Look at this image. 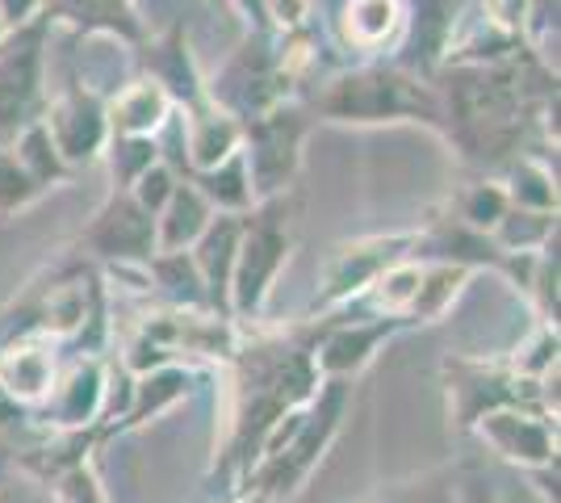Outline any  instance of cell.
Segmentation results:
<instances>
[{"mask_svg":"<svg viewBox=\"0 0 561 503\" xmlns=\"http://www.w3.org/2000/svg\"><path fill=\"white\" fill-rule=\"evenodd\" d=\"M457 96V114L466 135L478 147H486L491 156H499V147H507L515 139V89L507 76L494 72H466L461 84L453 89Z\"/></svg>","mask_w":561,"mask_h":503,"instance_id":"obj_1","label":"cell"},{"mask_svg":"<svg viewBox=\"0 0 561 503\" xmlns=\"http://www.w3.org/2000/svg\"><path fill=\"white\" fill-rule=\"evenodd\" d=\"M335 118H398V114H411V110H423V96L398 80V76L386 72H360L340 80L331 96L323 101Z\"/></svg>","mask_w":561,"mask_h":503,"instance_id":"obj_2","label":"cell"},{"mask_svg":"<svg viewBox=\"0 0 561 503\" xmlns=\"http://www.w3.org/2000/svg\"><path fill=\"white\" fill-rule=\"evenodd\" d=\"M482 441L499 449L507 461L519 466H553V428L537 415H519V411H491L478 420Z\"/></svg>","mask_w":561,"mask_h":503,"instance_id":"obj_3","label":"cell"},{"mask_svg":"<svg viewBox=\"0 0 561 503\" xmlns=\"http://www.w3.org/2000/svg\"><path fill=\"white\" fill-rule=\"evenodd\" d=\"M34 84H38V25L0 50V130H9L25 114Z\"/></svg>","mask_w":561,"mask_h":503,"instance_id":"obj_4","label":"cell"},{"mask_svg":"<svg viewBox=\"0 0 561 503\" xmlns=\"http://www.w3.org/2000/svg\"><path fill=\"white\" fill-rule=\"evenodd\" d=\"M280 261H285V236L273 222H260L256 231L248 236V243H243L239 273H234V307L239 311H256Z\"/></svg>","mask_w":561,"mask_h":503,"instance_id":"obj_5","label":"cell"},{"mask_svg":"<svg viewBox=\"0 0 561 503\" xmlns=\"http://www.w3.org/2000/svg\"><path fill=\"white\" fill-rule=\"evenodd\" d=\"M89 240L110 256H142L151 248V218L135 202H114L110 215L93 227Z\"/></svg>","mask_w":561,"mask_h":503,"instance_id":"obj_6","label":"cell"},{"mask_svg":"<svg viewBox=\"0 0 561 503\" xmlns=\"http://www.w3.org/2000/svg\"><path fill=\"white\" fill-rule=\"evenodd\" d=\"M453 403H457L461 424H478L482 415L519 403V395H515L512 386L503 382L499 374H486V369H466V378H457V382H453Z\"/></svg>","mask_w":561,"mask_h":503,"instance_id":"obj_7","label":"cell"},{"mask_svg":"<svg viewBox=\"0 0 561 503\" xmlns=\"http://www.w3.org/2000/svg\"><path fill=\"white\" fill-rule=\"evenodd\" d=\"M294 147H298V122H264L256 126V172L260 190H277L280 176H289L294 168Z\"/></svg>","mask_w":561,"mask_h":503,"instance_id":"obj_8","label":"cell"},{"mask_svg":"<svg viewBox=\"0 0 561 503\" xmlns=\"http://www.w3.org/2000/svg\"><path fill=\"white\" fill-rule=\"evenodd\" d=\"M394 332V323H374V328H348V332L331 335L328 344H323V353H319V365L328 369V374H348L356 365H365L369 353L377 348V340L381 335Z\"/></svg>","mask_w":561,"mask_h":503,"instance_id":"obj_9","label":"cell"},{"mask_svg":"<svg viewBox=\"0 0 561 503\" xmlns=\"http://www.w3.org/2000/svg\"><path fill=\"white\" fill-rule=\"evenodd\" d=\"M0 382L18 399H43L50 390V357L43 348H18L13 357L0 365Z\"/></svg>","mask_w":561,"mask_h":503,"instance_id":"obj_10","label":"cell"},{"mask_svg":"<svg viewBox=\"0 0 561 503\" xmlns=\"http://www.w3.org/2000/svg\"><path fill=\"white\" fill-rule=\"evenodd\" d=\"M96 403H101V369L96 365H80L71 374V382L64 386V395H59V424H68V428L89 424Z\"/></svg>","mask_w":561,"mask_h":503,"instance_id":"obj_11","label":"cell"},{"mask_svg":"<svg viewBox=\"0 0 561 503\" xmlns=\"http://www.w3.org/2000/svg\"><path fill=\"white\" fill-rule=\"evenodd\" d=\"M457 282H461V268H436L427 282H420V289H415V298H411V307H407V311L411 315H436L448 298H453Z\"/></svg>","mask_w":561,"mask_h":503,"instance_id":"obj_12","label":"cell"},{"mask_svg":"<svg viewBox=\"0 0 561 503\" xmlns=\"http://www.w3.org/2000/svg\"><path fill=\"white\" fill-rule=\"evenodd\" d=\"M188 386L185 374H160V378H151V382L139 386V408L126 415V424H142V415L147 411H160L164 403H172L181 390Z\"/></svg>","mask_w":561,"mask_h":503,"instance_id":"obj_13","label":"cell"},{"mask_svg":"<svg viewBox=\"0 0 561 503\" xmlns=\"http://www.w3.org/2000/svg\"><path fill=\"white\" fill-rule=\"evenodd\" d=\"M202 231V202L193 193H176V206H172V222H168L164 240L168 248H181L185 240H193Z\"/></svg>","mask_w":561,"mask_h":503,"instance_id":"obj_14","label":"cell"},{"mask_svg":"<svg viewBox=\"0 0 561 503\" xmlns=\"http://www.w3.org/2000/svg\"><path fill=\"white\" fill-rule=\"evenodd\" d=\"M231 243H234V231L231 227H222V231H214L210 240H206V252H202V264H206V277H210V289L218 302H222V289H227L222 273H227V264H231V256H227Z\"/></svg>","mask_w":561,"mask_h":503,"instance_id":"obj_15","label":"cell"},{"mask_svg":"<svg viewBox=\"0 0 561 503\" xmlns=\"http://www.w3.org/2000/svg\"><path fill=\"white\" fill-rule=\"evenodd\" d=\"M55 495H59V503H105V495H101V487H96V479H93V470H84V466L64 470Z\"/></svg>","mask_w":561,"mask_h":503,"instance_id":"obj_16","label":"cell"},{"mask_svg":"<svg viewBox=\"0 0 561 503\" xmlns=\"http://www.w3.org/2000/svg\"><path fill=\"white\" fill-rule=\"evenodd\" d=\"M420 273L415 268H390L386 277H381V302L390 307V311H407L411 307V298H415V289H420Z\"/></svg>","mask_w":561,"mask_h":503,"instance_id":"obj_17","label":"cell"},{"mask_svg":"<svg viewBox=\"0 0 561 503\" xmlns=\"http://www.w3.org/2000/svg\"><path fill=\"white\" fill-rule=\"evenodd\" d=\"M30 193H34L30 176H25L13 160H4V156H0V206H22Z\"/></svg>","mask_w":561,"mask_h":503,"instance_id":"obj_18","label":"cell"},{"mask_svg":"<svg viewBox=\"0 0 561 503\" xmlns=\"http://www.w3.org/2000/svg\"><path fill=\"white\" fill-rule=\"evenodd\" d=\"M231 130H222V135H218V126H206V135H202V139H197V156H202V160H218V156H222V151H227V147H231Z\"/></svg>","mask_w":561,"mask_h":503,"instance_id":"obj_19","label":"cell"},{"mask_svg":"<svg viewBox=\"0 0 561 503\" xmlns=\"http://www.w3.org/2000/svg\"><path fill=\"white\" fill-rule=\"evenodd\" d=\"M117 9H122V0H76V13L96 18V22H117Z\"/></svg>","mask_w":561,"mask_h":503,"instance_id":"obj_20","label":"cell"},{"mask_svg":"<svg viewBox=\"0 0 561 503\" xmlns=\"http://www.w3.org/2000/svg\"><path fill=\"white\" fill-rule=\"evenodd\" d=\"M499 210H503L499 193H478V197L469 202V218H473V222H494V218H499Z\"/></svg>","mask_w":561,"mask_h":503,"instance_id":"obj_21","label":"cell"},{"mask_svg":"<svg viewBox=\"0 0 561 503\" xmlns=\"http://www.w3.org/2000/svg\"><path fill=\"white\" fill-rule=\"evenodd\" d=\"M164 193H168V176H164V172H160V168L142 176V202H147V206H156V202H164Z\"/></svg>","mask_w":561,"mask_h":503,"instance_id":"obj_22","label":"cell"},{"mask_svg":"<svg viewBox=\"0 0 561 503\" xmlns=\"http://www.w3.org/2000/svg\"><path fill=\"white\" fill-rule=\"evenodd\" d=\"M394 503H457L448 491H440V487H420V491H411V495H398Z\"/></svg>","mask_w":561,"mask_h":503,"instance_id":"obj_23","label":"cell"},{"mask_svg":"<svg viewBox=\"0 0 561 503\" xmlns=\"http://www.w3.org/2000/svg\"><path fill=\"white\" fill-rule=\"evenodd\" d=\"M457 503H499V500H494V491L482 479H469L466 491H461V500H457Z\"/></svg>","mask_w":561,"mask_h":503,"instance_id":"obj_24","label":"cell"},{"mask_svg":"<svg viewBox=\"0 0 561 503\" xmlns=\"http://www.w3.org/2000/svg\"><path fill=\"white\" fill-rule=\"evenodd\" d=\"M231 503H277V500H268L264 491H243V495H239V500H231Z\"/></svg>","mask_w":561,"mask_h":503,"instance_id":"obj_25","label":"cell"}]
</instances>
